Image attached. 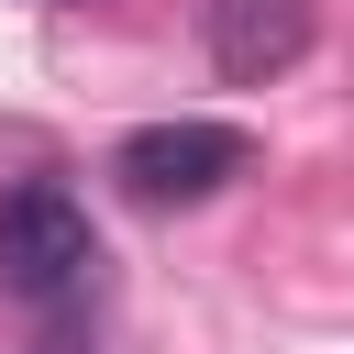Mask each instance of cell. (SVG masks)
Segmentation results:
<instances>
[{
  "mask_svg": "<svg viewBox=\"0 0 354 354\" xmlns=\"http://www.w3.org/2000/svg\"><path fill=\"white\" fill-rule=\"evenodd\" d=\"M243 166H254V133H243V122H144V133H122V155H111V177H122L144 210H188V199L232 188Z\"/></svg>",
  "mask_w": 354,
  "mask_h": 354,
  "instance_id": "1",
  "label": "cell"
},
{
  "mask_svg": "<svg viewBox=\"0 0 354 354\" xmlns=\"http://www.w3.org/2000/svg\"><path fill=\"white\" fill-rule=\"evenodd\" d=\"M88 266H100V232H88V210L66 188H11L0 199V288L11 299L55 310V299L88 288Z\"/></svg>",
  "mask_w": 354,
  "mask_h": 354,
  "instance_id": "2",
  "label": "cell"
},
{
  "mask_svg": "<svg viewBox=\"0 0 354 354\" xmlns=\"http://www.w3.org/2000/svg\"><path fill=\"white\" fill-rule=\"evenodd\" d=\"M210 66L232 77V88H266V77H288L299 55H310V33H321V11L310 0H210Z\"/></svg>",
  "mask_w": 354,
  "mask_h": 354,
  "instance_id": "3",
  "label": "cell"
}]
</instances>
